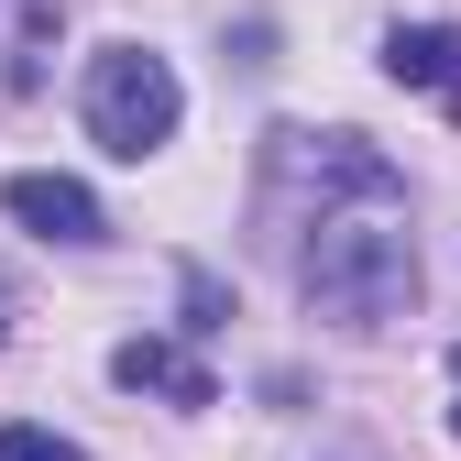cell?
<instances>
[{"instance_id": "obj_1", "label": "cell", "mask_w": 461, "mask_h": 461, "mask_svg": "<svg viewBox=\"0 0 461 461\" xmlns=\"http://www.w3.org/2000/svg\"><path fill=\"white\" fill-rule=\"evenodd\" d=\"M264 187L297 198V297L340 330H384L418 308V230L407 187L363 132H264Z\"/></svg>"}, {"instance_id": "obj_2", "label": "cell", "mask_w": 461, "mask_h": 461, "mask_svg": "<svg viewBox=\"0 0 461 461\" xmlns=\"http://www.w3.org/2000/svg\"><path fill=\"white\" fill-rule=\"evenodd\" d=\"M77 122H88V143H99V154L143 165V154L176 143L187 88H176V67H165L154 44H99V55H88V77H77Z\"/></svg>"}, {"instance_id": "obj_3", "label": "cell", "mask_w": 461, "mask_h": 461, "mask_svg": "<svg viewBox=\"0 0 461 461\" xmlns=\"http://www.w3.org/2000/svg\"><path fill=\"white\" fill-rule=\"evenodd\" d=\"M0 209H12L33 242H67V253H99V242H110V209H99L77 176H55V165H23V176H0Z\"/></svg>"}, {"instance_id": "obj_4", "label": "cell", "mask_w": 461, "mask_h": 461, "mask_svg": "<svg viewBox=\"0 0 461 461\" xmlns=\"http://www.w3.org/2000/svg\"><path fill=\"white\" fill-rule=\"evenodd\" d=\"M384 77L418 88L439 122H461V23H395L384 33Z\"/></svg>"}, {"instance_id": "obj_5", "label": "cell", "mask_w": 461, "mask_h": 461, "mask_svg": "<svg viewBox=\"0 0 461 461\" xmlns=\"http://www.w3.org/2000/svg\"><path fill=\"white\" fill-rule=\"evenodd\" d=\"M110 384H132V395H176V407H220V374L187 352V340H122V352H110Z\"/></svg>"}, {"instance_id": "obj_6", "label": "cell", "mask_w": 461, "mask_h": 461, "mask_svg": "<svg viewBox=\"0 0 461 461\" xmlns=\"http://www.w3.org/2000/svg\"><path fill=\"white\" fill-rule=\"evenodd\" d=\"M176 308H187V319H176V330H187V340H209V330H220V319H230V285H220V275H209V264H176Z\"/></svg>"}, {"instance_id": "obj_7", "label": "cell", "mask_w": 461, "mask_h": 461, "mask_svg": "<svg viewBox=\"0 0 461 461\" xmlns=\"http://www.w3.org/2000/svg\"><path fill=\"white\" fill-rule=\"evenodd\" d=\"M0 461H88L67 429H33V418H12V429H0Z\"/></svg>"}, {"instance_id": "obj_8", "label": "cell", "mask_w": 461, "mask_h": 461, "mask_svg": "<svg viewBox=\"0 0 461 461\" xmlns=\"http://www.w3.org/2000/svg\"><path fill=\"white\" fill-rule=\"evenodd\" d=\"M450 384H461V352H450ZM450 439H461V407H450Z\"/></svg>"}, {"instance_id": "obj_9", "label": "cell", "mask_w": 461, "mask_h": 461, "mask_svg": "<svg viewBox=\"0 0 461 461\" xmlns=\"http://www.w3.org/2000/svg\"><path fill=\"white\" fill-rule=\"evenodd\" d=\"M0 308H12V297H0ZM0 330H12V319H0Z\"/></svg>"}]
</instances>
